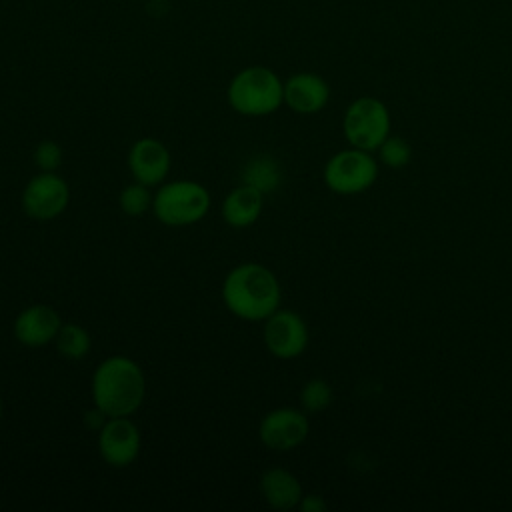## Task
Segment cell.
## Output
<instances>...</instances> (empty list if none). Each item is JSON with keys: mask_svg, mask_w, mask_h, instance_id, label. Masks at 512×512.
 <instances>
[{"mask_svg": "<svg viewBox=\"0 0 512 512\" xmlns=\"http://www.w3.org/2000/svg\"><path fill=\"white\" fill-rule=\"evenodd\" d=\"M210 208L208 190L192 180H174L158 188L152 200L156 218L166 226H190L206 216Z\"/></svg>", "mask_w": 512, "mask_h": 512, "instance_id": "cell-4", "label": "cell"}, {"mask_svg": "<svg viewBox=\"0 0 512 512\" xmlns=\"http://www.w3.org/2000/svg\"><path fill=\"white\" fill-rule=\"evenodd\" d=\"M310 424L302 410L276 408L268 412L258 428L262 444L276 452H286L300 446L308 436Z\"/></svg>", "mask_w": 512, "mask_h": 512, "instance_id": "cell-10", "label": "cell"}, {"mask_svg": "<svg viewBox=\"0 0 512 512\" xmlns=\"http://www.w3.org/2000/svg\"><path fill=\"white\" fill-rule=\"evenodd\" d=\"M226 308L250 322L266 320L280 306L282 292L276 276L262 264H240L232 268L222 284Z\"/></svg>", "mask_w": 512, "mask_h": 512, "instance_id": "cell-1", "label": "cell"}, {"mask_svg": "<svg viewBox=\"0 0 512 512\" xmlns=\"http://www.w3.org/2000/svg\"><path fill=\"white\" fill-rule=\"evenodd\" d=\"M34 162L42 172H54L62 164V148L52 140H44L34 150Z\"/></svg>", "mask_w": 512, "mask_h": 512, "instance_id": "cell-21", "label": "cell"}, {"mask_svg": "<svg viewBox=\"0 0 512 512\" xmlns=\"http://www.w3.org/2000/svg\"><path fill=\"white\" fill-rule=\"evenodd\" d=\"M264 194L248 184H240L226 194L222 202V218L232 228H248L262 214Z\"/></svg>", "mask_w": 512, "mask_h": 512, "instance_id": "cell-14", "label": "cell"}, {"mask_svg": "<svg viewBox=\"0 0 512 512\" xmlns=\"http://www.w3.org/2000/svg\"><path fill=\"white\" fill-rule=\"evenodd\" d=\"M0 416H2V400H0Z\"/></svg>", "mask_w": 512, "mask_h": 512, "instance_id": "cell-23", "label": "cell"}, {"mask_svg": "<svg viewBox=\"0 0 512 512\" xmlns=\"http://www.w3.org/2000/svg\"><path fill=\"white\" fill-rule=\"evenodd\" d=\"M128 168L136 182L156 186L170 172V152L156 138H140L128 152Z\"/></svg>", "mask_w": 512, "mask_h": 512, "instance_id": "cell-11", "label": "cell"}, {"mask_svg": "<svg viewBox=\"0 0 512 512\" xmlns=\"http://www.w3.org/2000/svg\"><path fill=\"white\" fill-rule=\"evenodd\" d=\"M298 508H300L302 512H324V510L328 508V504H326V500H324L322 496H318V494H304L302 500L298 502Z\"/></svg>", "mask_w": 512, "mask_h": 512, "instance_id": "cell-22", "label": "cell"}, {"mask_svg": "<svg viewBox=\"0 0 512 512\" xmlns=\"http://www.w3.org/2000/svg\"><path fill=\"white\" fill-rule=\"evenodd\" d=\"M146 380L140 366L126 356H110L92 376V400L108 418L130 416L144 400Z\"/></svg>", "mask_w": 512, "mask_h": 512, "instance_id": "cell-2", "label": "cell"}, {"mask_svg": "<svg viewBox=\"0 0 512 512\" xmlns=\"http://www.w3.org/2000/svg\"><path fill=\"white\" fill-rule=\"evenodd\" d=\"M260 494L276 510L296 508L304 496L298 478L284 468H270L260 476Z\"/></svg>", "mask_w": 512, "mask_h": 512, "instance_id": "cell-15", "label": "cell"}, {"mask_svg": "<svg viewBox=\"0 0 512 512\" xmlns=\"http://www.w3.org/2000/svg\"><path fill=\"white\" fill-rule=\"evenodd\" d=\"M376 152H378V162L394 170L404 168L412 160V146L408 144V140L400 136H388Z\"/></svg>", "mask_w": 512, "mask_h": 512, "instance_id": "cell-20", "label": "cell"}, {"mask_svg": "<svg viewBox=\"0 0 512 512\" xmlns=\"http://www.w3.org/2000/svg\"><path fill=\"white\" fill-rule=\"evenodd\" d=\"M54 340H56L58 352L68 360H80L90 350V334L74 322L62 324Z\"/></svg>", "mask_w": 512, "mask_h": 512, "instance_id": "cell-17", "label": "cell"}, {"mask_svg": "<svg viewBox=\"0 0 512 512\" xmlns=\"http://www.w3.org/2000/svg\"><path fill=\"white\" fill-rule=\"evenodd\" d=\"M264 344L268 352L280 360L298 358L308 346L306 322L300 314L278 308L266 318Z\"/></svg>", "mask_w": 512, "mask_h": 512, "instance_id": "cell-8", "label": "cell"}, {"mask_svg": "<svg viewBox=\"0 0 512 512\" xmlns=\"http://www.w3.org/2000/svg\"><path fill=\"white\" fill-rule=\"evenodd\" d=\"M328 100L330 86L314 72H298L284 82V104L298 114H316Z\"/></svg>", "mask_w": 512, "mask_h": 512, "instance_id": "cell-12", "label": "cell"}, {"mask_svg": "<svg viewBox=\"0 0 512 512\" xmlns=\"http://www.w3.org/2000/svg\"><path fill=\"white\" fill-rule=\"evenodd\" d=\"M282 182V168L270 154L250 158L242 168V184L256 188L262 194L274 192Z\"/></svg>", "mask_w": 512, "mask_h": 512, "instance_id": "cell-16", "label": "cell"}, {"mask_svg": "<svg viewBox=\"0 0 512 512\" xmlns=\"http://www.w3.org/2000/svg\"><path fill=\"white\" fill-rule=\"evenodd\" d=\"M152 200H154V196L150 194V186H146L142 182L128 184L120 192V198H118L122 212L128 216H142L152 206Z\"/></svg>", "mask_w": 512, "mask_h": 512, "instance_id": "cell-19", "label": "cell"}, {"mask_svg": "<svg viewBox=\"0 0 512 512\" xmlns=\"http://www.w3.org/2000/svg\"><path fill=\"white\" fill-rule=\"evenodd\" d=\"M390 112L380 98L360 96L344 112L342 128L350 146L376 152L390 136Z\"/></svg>", "mask_w": 512, "mask_h": 512, "instance_id": "cell-5", "label": "cell"}, {"mask_svg": "<svg viewBox=\"0 0 512 512\" xmlns=\"http://www.w3.org/2000/svg\"><path fill=\"white\" fill-rule=\"evenodd\" d=\"M226 96L242 116H268L284 104V82L266 66H248L230 80Z\"/></svg>", "mask_w": 512, "mask_h": 512, "instance_id": "cell-3", "label": "cell"}, {"mask_svg": "<svg viewBox=\"0 0 512 512\" xmlns=\"http://www.w3.org/2000/svg\"><path fill=\"white\" fill-rule=\"evenodd\" d=\"M70 200V188L54 172H40L28 180L22 192V208L30 218L52 220L60 216Z\"/></svg>", "mask_w": 512, "mask_h": 512, "instance_id": "cell-7", "label": "cell"}, {"mask_svg": "<svg viewBox=\"0 0 512 512\" xmlns=\"http://www.w3.org/2000/svg\"><path fill=\"white\" fill-rule=\"evenodd\" d=\"M62 326L58 312L48 304H32L14 320V336L24 346H44L52 342Z\"/></svg>", "mask_w": 512, "mask_h": 512, "instance_id": "cell-13", "label": "cell"}, {"mask_svg": "<svg viewBox=\"0 0 512 512\" xmlns=\"http://www.w3.org/2000/svg\"><path fill=\"white\" fill-rule=\"evenodd\" d=\"M98 452L112 468L130 466L140 452V432L128 416H112L98 430Z\"/></svg>", "mask_w": 512, "mask_h": 512, "instance_id": "cell-9", "label": "cell"}, {"mask_svg": "<svg viewBox=\"0 0 512 512\" xmlns=\"http://www.w3.org/2000/svg\"><path fill=\"white\" fill-rule=\"evenodd\" d=\"M332 396V386L324 378H312L300 390V404L306 412H320L332 404Z\"/></svg>", "mask_w": 512, "mask_h": 512, "instance_id": "cell-18", "label": "cell"}, {"mask_svg": "<svg viewBox=\"0 0 512 512\" xmlns=\"http://www.w3.org/2000/svg\"><path fill=\"white\" fill-rule=\"evenodd\" d=\"M378 178V160L368 150L346 148L336 152L324 166V184L342 196L368 190Z\"/></svg>", "mask_w": 512, "mask_h": 512, "instance_id": "cell-6", "label": "cell"}]
</instances>
